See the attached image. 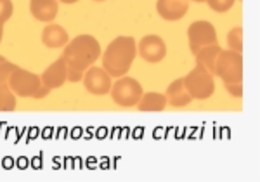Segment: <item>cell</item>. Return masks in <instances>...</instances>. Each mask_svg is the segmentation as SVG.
I'll list each match as a JSON object with an SVG mask.
<instances>
[{"mask_svg":"<svg viewBox=\"0 0 260 182\" xmlns=\"http://www.w3.org/2000/svg\"><path fill=\"white\" fill-rule=\"evenodd\" d=\"M101 45L95 37L92 35H78L64 45L66 75L70 82H80L89 68L101 57Z\"/></svg>","mask_w":260,"mask_h":182,"instance_id":"6da1fadb","label":"cell"},{"mask_svg":"<svg viewBox=\"0 0 260 182\" xmlns=\"http://www.w3.org/2000/svg\"><path fill=\"white\" fill-rule=\"evenodd\" d=\"M137 56V42L134 37H116L106 47L103 57V70L111 78L125 77Z\"/></svg>","mask_w":260,"mask_h":182,"instance_id":"7a4b0ae2","label":"cell"},{"mask_svg":"<svg viewBox=\"0 0 260 182\" xmlns=\"http://www.w3.org/2000/svg\"><path fill=\"white\" fill-rule=\"evenodd\" d=\"M7 87L18 97H31V99H44L50 92V88L42 83V78L39 75L30 73V71L23 70L19 66H14Z\"/></svg>","mask_w":260,"mask_h":182,"instance_id":"3957f363","label":"cell"},{"mask_svg":"<svg viewBox=\"0 0 260 182\" xmlns=\"http://www.w3.org/2000/svg\"><path fill=\"white\" fill-rule=\"evenodd\" d=\"M184 87L189 92L192 99L207 101L213 96L215 90V82H213V75L208 73L201 65H196L186 77L182 78Z\"/></svg>","mask_w":260,"mask_h":182,"instance_id":"277c9868","label":"cell"},{"mask_svg":"<svg viewBox=\"0 0 260 182\" xmlns=\"http://www.w3.org/2000/svg\"><path fill=\"white\" fill-rule=\"evenodd\" d=\"M215 77L224 83H243V54L222 49L215 61Z\"/></svg>","mask_w":260,"mask_h":182,"instance_id":"5b68a950","label":"cell"},{"mask_svg":"<svg viewBox=\"0 0 260 182\" xmlns=\"http://www.w3.org/2000/svg\"><path fill=\"white\" fill-rule=\"evenodd\" d=\"M110 92H111L113 101H115L118 106H123V108L137 106L142 94H144L141 83L137 82L136 78H130V77H120L111 85Z\"/></svg>","mask_w":260,"mask_h":182,"instance_id":"8992f818","label":"cell"},{"mask_svg":"<svg viewBox=\"0 0 260 182\" xmlns=\"http://www.w3.org/2000/svg\"><path fill=\"white\" fill-rule=\"evenodd\" d=\"M187 40H189L192 56H194L200 49L217 44V32L213 24L208 23V21H194L187 28Z\"/></svg>","mask_w":260,"mask_h":182,"instance_id":"52a82bcc","label":"cell"},{"mask_svg":"<svg viewBox=\"0 0 260 182\" xmlns=\"http://www.w3.org/2000/svg\"><path fill=\"white\" fill-rule=\"evenodd\" d=\"M137 52H139V56L144 59V61L154 65V63H160L165 59L167 44L163 42L161 37H158V35H146L139 40Z\"/></svg>","mask_w":260,"mask_h":182,"instance_id":"ba28073f","label":"cell"},{"mask_svg":"<svg viewBox=\"0 0 260 182\" xmlns=\"http://www.w3.org/2000/svg\"><path fill=\"white\" fill-rule=\"evenodd\" d=\"M83 87L94 96H104L111 90V77L103 70V68H98L92 65L89 70L83 73Z\"/></svg>","mask_w":260,"mask_h":182,"instance_id":"9c48e42d","label":"cell"},{"mask_svg":"<svg viewBox=\"0 0 260 182\" xmlns=\"http://www.w3.org/2000/svg\"><path fill=\"white\" fill-rule=\"evenodd\" d=\"M42 83L45 87L54 90V88H61L68 82V75H66V63H64V57H59L50 65L47 70L42 73Z\"/></svg>","mask_w":260,"mask_h":182,"instance_id":"30bf717a","label":"cell"},{"mask_svg":"<svg viewBox=\"0 0 260 182\" xmlns=\"http://www.w3.org/2000/svg\"><path fill=\"white\" fill-rule=\"evenodd\" d=\"M191 0H158L156 11L161 19L179 21L187 14Z\"/></svg>","mask_w":260,"mask_h":182,"instance_id":"8fae6325","label":"cell"},{"mask_svg":"<svg viewBox=\"0 0 260 182\" xmlns=\"http://www.w3.org/2000/svg\"><path fill=\"white\" fill-rule=\"evenodd\" d=\"M30 12L42 23H50L59 12V4L57 0H30Z\"/></svg>","mask_w":260,"mask_h":182,"instance_id":"7c38bea8","label":"cell"},{"mask_svg":"<svg viewBox=\"0 0 260 182\" xmlns=\"http://www.w3.org/2000/svg\"><path fill=\"white\" fill-rule=\"evenodd\" d=\"M68 42H70V37L61 24L50 23L44 28V32H42V44L49 49H61V47H64Z\"/></svg>","mask_w":260,"mask_h":182,"instance_id":"4fadbf2b","label":"cell"},{"mask_svg":"<svg viewBox=\"0 0 260 182\" xmlns=\"http://www.w3.org/2000/svg\"><path fill=\"white\" fill-rule=\"evenodd\" d=\"M167 97V104L174 106V108H182V106H187L189 103H192V97L189 96V92L186 90L184 87L182 78H177L167 87L165 92Z\"/></svg>","mask_w":260,"mask_h":182,"instance_id":"5bb4252c","label":"cell"},{"mask_svg":"<svg viewBox=\"0 0 260 182\" xmlns=\"http://www.w3.org/2000/svg\"><path fill=\"white\" fill-rule=\"evenodd\" d=\"M137 108H139V111L146 113L163 111L167 108V97L165 94H160V92H144L141 101L137 103Z\"/></svg>","mask_w":260,"mask_h":182,"instance_id":"9a60e30c","label":"cell"},{"mask_svg":"<svg viewBox=\"0 0 260 182\" xmlns=\"http://www.w3.org/2000/svg\"><path fill=\"white\" fill-rule=\"evenodd\" d=\"M222 47L219 44H213V45H207V47L200 49L198 52L194 54L196 56V65H201L208 73H212L215 77V61L217 56L220 54Z\"/></svg>","mask_w":260,"mask_h":182,"instance_id":"2e32d148","label":"cell"},{"mask_svg":"<svg viewBox=\"0 0 260 182\" xmlns=\"http://www.w3.org/2000/svg\"><path fill=\"white\" fill-rule=\"evenodd\" d=\"M16 94L11 90L7 85H2L0 87V111L7 113V111H14L16 109Z\"/></svg>","mask_w":260,"mask_h":182,"instance_id":"e0dca14e","label":"cell"},{"mask_svg":"<svg viewBox=\"0 0 260 182\" xmlns=\"http://www.w3.org/2000/svg\"><path fill=\"white\" fill-rule=\"evenodd\" d=\"M228 45L231 50L243 52V28L241 26H234L228 33Z\"/></svg>","mask_w":260,"mask_h":182,"instance_id":"ac0fdd59","label":"cell"},{"mask_svg":"<svg viewBox=\"0 0 260 182\" xmlns=\"http://www.w3.org/2000/svg\"><path fill=\"white\" fill-rule=\"evenodd\" d=\"M205 2L208 4V7H210L212 11L228 12L231 7L234 6V2H236V0H205Z\"/></svg>","mask_w":260,"mask_h":182,"instance_id":"d6986e66","label":"cell"},{"mask_svg":"<svg viewBox=\"0 0 260 182\" xmlns=\"http://www.w3.org/2000/svg\"><path fill=\"white\" fill-rule=\"evenodd\" d=\"M12 12H14L12 0H0V23H7L11 19Z\"/></svg>","mask_w":260,"mask_h":182,"instance_id":"ffe728a7","label":"cell"},{"mask_svg":"<svg viewBox=\"0 0 260 182\" xmlns=\"http://www.w3.org/2000/svg\"><path fill=\"white\" fill-rule=\"evenodd\" d=\"M16 65H12L9 63L7 59H4L2 63H0V87L2 85H7V82H9V77L12 73V70H14Z\"/></svg>","mask_w":260,"mask_h":182,"instance_id":"44dd1931","label":"cell"},{"mask_svg":"<svg viewBox=\"0 0 260 182\" xmlns=\"http://www.w3.org/2000/svg\"><path fill=\"white\" fill-rule=\"evenodd\" d=\"M224 87L233 97H241L243 96V83H224Z\"/></svg>","mask_w":260,"mask_h":182,"instance_id":"7402d4cb","label":"cell"},{"mask_svg":"<svg viewBox=\"0 0 260 182\" xmlns=\"http://www.w3.org/2000/svg\"><path fill=\"white\" fill-rule=\"evenodd\" d=\"M57 2H62V4H77L78 0H57Z\"/></svg>","mask_w":260,"mask_h":182,"instance_id":"603a6c76","label":"cell"},{"mask_svg":"<svg viewBox=\"0 0 260 182\" xmlns=\"http://www.w3.org/2000/svg\"><path fill=\"white\" fill-rule=\"evenodd\" d=\"M2 37H4V24L0 23V42H2Z\"/></svg>","mask_w":260,"mask_h":182,"instance_id":"cb8c5ba5","label":"cell"},{"mask_svg":"<svg viewBox=\"0 0 260 182\" xmlns=\"http://www.w3.org/2000/svg\"><path fill=\"white\" fill-rule=\"evenodd\" d=\"M192 2H198V4H201V2H205V0H192Z\"/></svg>","mask_w":260,"mask_h":182,"instance_id":"d4e9b609","label":"cell"},{"mask_svg":"<svg viewBox=\"0 0 260 182\" xmlns=\"http://www.w3.org/2000/svg\"><path fill=\"white\" fill-rule=\"evenodd\" d=\"M4 59H6V57H4V56H0V63H2V61H4Z\"/></svg>","mask_w":260,"mask_h":182,"instance_id":"484cf974","label":"cell"},{"mask_svg":"<svg viewBox=\"0 0 260 182\" xmlns=\"http://www.w3.org/2000/svg\"><path fill=\"white\" fill-rule=\"evenodd\" d=\"M94 2H104V0H94Z\"/></svg>","mask_w":260,"mask_h":182,"instance_id":"4316f807","label":"cell"}]
</instances>
